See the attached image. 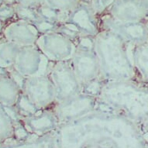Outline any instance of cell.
Here are the masks:
<instances>
[{
  "label": "cell",
  "mask_w": 148,
  "mask_h": 148,
  "mask_svg": "<svg viewBox=\"0 0 148 148\" xmlns=\"http://www.w3.org/2000/svg\"><path fill=\"white\" fill-rule=\"evenodd\" d=\"M96 109L144 121L148 118V86L133 80L106 81L97 96Z\"/></svg>",
  "instance_id": "1"
},
{
  "label": "cell",
  "mask_w": 148,
  "mask_h": 148,
  "mask_svg": "<svg viewBox=\"0 0 148 148\" xmlns=\"http://www.w3.org/2000/svg\"><path fill=\"white\" fill-rule=\"evenodd\" d=\"M129 43L114 32L101 29L94 36V50L103 81H135L136 73L128 55Z\"/></svg>",
  "instance_id": "2"
},
{
  "label": "cell",
  "mask_w": 148,
  "mask_h": 148,
  "mask_svg": "<svg viewBox=\"0 0 148 148\" xmlns=\"http://www.w3.org/2000/svg\"><path fill=\"white\" fill-rule=\"evenodd\" d=\"M75 44V51L70 61L82 88L85 84L99 78V67L94 50V36H80Z\"/></svg>",
  "instance_id": "3"
},
{
  "label": "cell",
  "mask_w": 148,
  "mask_h": 148,
  "mask_svg": "<svg viewBox=\"0 0 148 148\" xmlns=\"http://www.w3.org/2000/svg\"><path fill=\"white\" fill-rule=\"evenodd\" d=\"M48 75L56 91V102H61L82 92V86L74 72L71 61L52 62ZM55 102V103H56Z\"/></svg>",
  "instance_id": "4"
},
{
  "label": "cell",
  "mask_w": 148,
  "mask_h": 148,
  "mask_svg": "<svg viewBox=\"0 0 148 148\" xmlns=\"http://www.w3.org/2000/svg\"><path fill=\"white\" fill-rule=\"evenodd\" d=\"M23 93L39 110L48 109L56 102V91L48 74L25 78Z\"/></svg>",
  "instance_id": "5"
},
{
  "label": "cell",
  "mask_w": 148,
  "mask_h": 148,
  "mask_svg": "<svg viewBox=\"0 0 148 148\" xmlns=\"http://www.w3.org/2000/svg\"><path fill=\"white\" fill-rule=\"evenodd\" d=\"M35 45L43 56L52 62L71 60L76 47L75 42L57 31L39 35Z\"/></svg>",
  "instance_id": "6"
},
{
  "label": "cell",
  "mask_w": 148,
  "mask_h": 148,
  "mask_svg": "<svg viewBox=\"0 0 148 148\" xmlns=\"http://www.w3.org/2000/svg\"><path fill=\"white\" fill-rule=\"evenodd\" d=\"M97 97L83 92L61 102H56L52 109L60 122L75 121L96 109Z\"/></svg>",
  "instance_id": "7"
},
{
  "label": "cell",
  "mask_w": 148,
  "mask_h": 148,
  "mask_svg": "<svg viewBox=\"0 0 148 148\" xmlns=\"http://www.w3.org/2000/svg\"><path fill=\"white\" fill-rule=\"evenodd\" d=\"M101 29H108L121 36L129 44L137 45L148 41V29L143 22H123L107 14L100 16Z\"/></svg>",
  "instance_id": "8"
},
{
  "label": "cell",
  "mask_w": 148,
  "mask_h": 148,
  "mask_svg": "<svg viewBox=\"0 0 148 148\" xmlns=\"http://www.w3.org/2000/svg\"><path fill=\"white\" fill-rule=\"evenodd\" d=\"M99 17L87 2H82L68 13L64 23L69 25L81 34V36H95L101 30Z\"/></svg>",
  "instance_id": "9"
},
{
  "label": "cell",
  "mask_w": 148,
  "mask_h": 148,
  "mask_svg": "<svg viewBox=\"0 0 148 148\" xmlns=\"http://www.w3.org/2000/svg\"><path fill=\"white\" fill-rule=\"evenodd\" d=\"M105 14L123 22L145 23L148 20V0H116Z\"/></svg>",
  "instance_id": "10"
},
{
  "label": "cell",
  "mask_w": 148,
  "mask_h": 148,
  "mask_svg": "<svg viewBox=\"0 0 148 148\" xmlns=\"http://www.w3.org/2000/svg\"><path fill=\"white\" fill-rule=\"evenodd\" d=\"M2 34L3 39L21 47L34 46L40 35L32 23L18 19L3 26Z\"/></svg>",
  "instance_id": "11"
},
{
  "label": "cell",
  "mask_w": 148,
  "mask_h": 148,
  "mask_svg": "<svg viewBox=\"0 0 148 148\" xmlns=\"http://www.w3.org/2000/svg\"><path fill=\"white\" fill-rule=\"evenodd\" d=\"M43 54L36 45L22 47L17 54L12 69L23 78L42 74L40 73Z\"/></svg>",
  "instance_id": "12"
},
{
  "label": "cell",
  "mask_w": 148,
  "mask_h": 148,
  "mask_svg": "<svg viewBox=\"0 0 148 148\" xmlns=\"http://www.w3.org/2000/svg\"><path fill=\"white\" fill-rule=\"evenodd\" d=\"M22 94V88L9 73L0 75V104L6 107L16 106Z\"/></svg>",
  "instance_id": "13"
},
{
  "label": "cell",
  "mask_w": 148,
  "mask_h": 148,
  "mask_svg": "<svg viewBox=\"0 0 148 148\" xmlns=\"http://www.w3.org/2000/svg\"><path fill=\"white\" fill-rule=\"evenodd\" d=\"M25 123L34 131L44 132L56 126L58 118L53 109L40 110L33 116L23 117Z\"/></svg>",
  "instance_id": "14"
},
{
  "label": "cell",
  "mask_w": 148,
  "mask_h": 148,
  "mask_svg": "<svg viewBox=\"0 0 148 148\" xmlns=\"http://www.w3.org/2000/svg\"><path fill=\"white\" fill-rule=\"evenodd\" d=\"M133 64L141 80L148 82V41L134 46Z\"/></svg>",
  "instance_id": "15"
},
{
  "label": "cell",
  "mask_w": 148,
  "mask_h": 148,
  "mask_svg": "<svg viewBox=\"0 0 148 148\" xmlns=\"http://www.w3.org/2000/svg\"><path fill=\"white\" fill-rule=\"evenodd\" d=\"M21 47L3 39L0 40V68L9 71L12 69Z\"/></svg>",
  "instance_id": "16"
},
{
  "label": "cell",
  "mask_w": 148,
  "mask_h": 148,
  "mask_svg": "<svg viewBox=\"0 0 148 148\" xmlns=\"http://www.w3.org/2000/svg\"><path fill=\"white\" fill-rule=\"evenodd\" d=\"M36 11L43 19L56 23H63L65 22L68 18V13L70 12L56 10L44 4V3L39 7L36 8Z\"/></svg>",
  "instance_id": "17"
},
{
  "label": "cell",
  "mask_w": 148,
  "mask_h": 148,
  "mask_svg": "<svg viewBox=\"0 0 148 148\" xmlns=\"http://www.w3.org/2000/svg\"><path fill=\"white\" fill-rule=\"evenodd\" d=\"M13 134L12 118L5 109V107L0 104V140L11 137Z\"/></svg>",
  "instance_id": "18"
},
{
  "label": "cell",
  "mask_w": 148,
  "mask_h": 148,
  "mask_svg": "<svg viewBox=\"0 0 148 148\" xmlns=\"http://www.w3.org/2000/svg\"><path fill=\"white\" fill-rule=\"evenodd\" d=\"M14 6L16 18L18 20L34 23L41 18V16L36 11V9L23 6V5H19L17 3L15 4Z\"/></svg>",
  "instance_id": "19"
},
{
  "label": "cell",
  "mask_w": 148,
  "mask_h": 148,
  "mask_svg": "<svg viewBox=\"0 0 148 148\" xmlns=\"http://www.w3.org/2000/svg\"><path fill=\"white\" fill-rule=\"evenodd\" d=\"M14 107L16 109L18 116L20 115L23 117L33 116L40 111L39 109H36V107L32 104L31 102L27 99V96L23 93L21 95L16 105V106Z\"/></svg>",
  "instance_id": "20"
},
{
  "label": "cell",
  "mask_w": 148,
  "mask_h": 148,
  "mask_svg": "<svg viewBox=\"0 0 148 148\" xmlns=\"http://www.w3.org/2000/svg\"><path fill=\"white\" fill-rule=\"evenodd\" d=\"M84 0H44V3L56 10L64 12H71Z\"/></svg>",
  "instance_id": "21"
},
{
  "label": "cell",
  "mask_w": 148,
  "mask_h": 148,
  "mask_svg": "<svg viewBox=\"0 0 148 148\" xmlns=\"http://www.w3.org/2000/svg\"><path fill=\"white\" fill-rule=\"evenodd\" d=\"M116 0H88L92 10L98 17L105 14Z\"/></svg>",
  "instance_id": "22"
},
{
  "label": "cell",
  "mask_w": 148,
  "mask_h": 148,
  "mask_svg": "<svg viewBox=\"0 0 148 148\" xmlns=\"http://www.w3.org/2000/svg\"><path fill=\"white\" fill-rule=\"evenodd\" d=\"M59 24L60 23H56L51 22L49 20H44L42 17L36 22L32 23V25L34 26V28L36 29V30L40 35L46 34L48 32L55 31L57 28L58 27Z\"/></svg>",
  "instance_id": "23"
},
{
  "label": "cell",
  "mask_w": 148,
  "mask_h": 148,
  "mask_svg": "<svg viewBox=\"0 0 148 148\" xmlns=\"http://www.w3.org/2000/svg\"><path fill=\"white\" fill-rule=\"evenodd\" d=\"M104 82L105 81L100 79L99 78L93 79L87 84H85L84 86H82V92L87 94V95L97 97L99 94L100 90L102 88V86Z\"/></svg>",
  "instance_id": "24"
},
{
  "label": "cell",
  "mask_w": 148,
  "mask_h": 148,
  "mask_svg": "<svg viewBox=\"0 0 148 148\" xmlns=\"http://www.w3.org/2000/svg\"><path fill=\"white\" fill-rule=\"evenodd\" d=\"M55 31L58 32L66 37H68V39L71 40L75 43H76V41L81 36V34L75 29H74L73 27L66 24L64 23H60Z\"/></svg>",
  "instance_id": "25"
},
{
  "label": "cell",
  "mask_w": 148,
  "mask_h": 148,
  "mask_svg": "<svg viewBox=\"0 0 148 148\" xmlns=\"http://www.w3.org/2000/svg\"><path fill=\"white\" fill-rule=\"evenodd\" d=\"M15 5L3 3L0 4V22L6 23L13 17H16Z\"/></svg>",
  "instance_id": "26"
},
{
  "label": "cell",
  "mask_w": 148,
  "mask_h": 148,
  "mask_svg": "<svg viewBox=\"0 0 148 148\" xmlns=\"http://www.w3.org/2000/svg\"><path fill=\"white\" fill-rule=\"evenodd\" d=\"M16 2L19 5L36 9L44 3V0H16Z\"/></svg>",
  "instance_id": "27"
},
{
  "label": "cell",
  "mask_w": 148,
  "mask_h": 148,
  "mask_svg": "<svg viewBox=\"0 0 148 148\" xmlns=\"http://www.w3.org/2000/svg\"><path fill=\"white\" fill-rule=\"evenodd\" d=\"M8 72V71L3 69L2 68H0V75H3V74H6Z\"/></svg>",
  "instance_id": "28"
},
{
  "label": "cell",
  "mask_w": 148,
  "mask_h": 148,
  "mask_svg": "<svg viewBox=\"0 0 148 148\" xmlns=\"http://www.w3.org/2000/svg\"><path fill=\"white\" fill-rule=\"evenodd\" d=\"M3 23L0 22V33H2V30H3Z\"/></svg>",
  "instance_id": "29"
},
{
  "label": "cell",
  "mask_w": 148,
  "mask_h": 148,
  "mask_svg": "<svg viewBox=\"0 0 148 148\" xmlns=\"http://www.w3.org/2000/svg\"><path fill=\"white\" fill-rule=\"evenodd\" d=\"M144 23H145L146 26H147V29H148V20H147V22Z\"/></svg>",
  "instance_id": "30"
},
{
  "label": "cell",
  "mask_w": 148,
  "mask_h": 148,
  "mask_svg": "<svg viewBox=\"0 0 148 148\" xmlns=\"http://www.w3.org/2000/svg\"><path fill=\"white\" fill-rule=\"evenodd\" d=\"M3 2H4V0H0V4H2Z\"/></svg>",
  "instance_id": "31"
},
{
  "label": "cell",
  "mask_w": 148,
  "mask_h": 148,
  "mask_svg": "<svg viewBox=\"0 0 148 148\" xmlns=\"http://www.w3.org/2000/svg\"><path fill=\"white\" fill-rule=\"evenodd\" d=\"M147 86H148V82H147Z\"/></svg>",
  "instance_id": "32"
}]
</instances>
